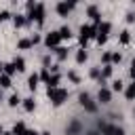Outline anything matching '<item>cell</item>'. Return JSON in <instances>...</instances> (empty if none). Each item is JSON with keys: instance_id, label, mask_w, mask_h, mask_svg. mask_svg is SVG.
Masks as SVG:
<instances>
[{"instance_id": "6da1fadb", "label": "cell", "mask_w": 135, "mask_h": 135, "mask_svg": "<svg viewBox=\"0 0 135 135\" xmlns=\"http://www.w3.org/2000/svg\"><path fill=\"white\" fill-rule=\"evenodd\" d=\"M46 95H49V99L53 101V105H61L65 99H68V91L65 89H46Z\"/></svg>"}, {"instance_id": "7a4b0ae2", "label": "cell", "mask_w": 135, "mask_h": 135, "mask_svg": "<svg viewBox=\"0 0 135 135\" xmlns=\"http://www.w3.org/2000/svg\"><path fill=\"white\" fill-rule=\"evenodd\" d=\"M97 36V25H80V36H78V40H80V44L84 46L91 38H95Z\"/></svg>"}, {"instance_id": "3957f363", "label": "cell", "mask_w": 135, "mask_h": 135, "mask_svg": "<svg viewBox=\"0 0 135 135\" xmlns=\"http://www.w3.org/2000/svg\"><path fill=\"white\" fill-rule=\"evenodd\" d=\"M110 30H112L110 21H101V23L97 25V36H95V40H97L99 44H103V42L108 40V36H110Z\"/></svg>"}, {"instance_id": "277c9868", "label": "cell", "mask_w": 135, "mask_h": 135, "mask_svg": "<svg viewBox=\"0 0 135 135\" xmlns=\"http://www.w3.org/2000/svg\"><path fill=\"white\" fill-rule=\"evenodd\" d=\"M78 101H80V105H82L89 114H95V112H97V103L91 99L89 93H80V95H78Z\"/></svg>"}, {"instance_id": "5b68a950", "label": "cell", "mask_w": 135, "mask_h": 135, "mask_svg": "<svg viewBox=\"0 0 135 135\" xmlns=\"http://www.w3.org/2000/svg\"><path fill=\"white\" fill-rule=\"evenodd\" d=\"M27 21H36L38 25H42V23H44V4H36V8L30 11Z\"/></svg>"}, {"instance_id": "8992f818", "label": "cell", "mask_w": 135, "mask_h": 135, "mask_svg": "<svg viewBox=\"0 0 135 135\" xmlns=\"http://www.w3.org/2000/svg\"><path fill=\"white\" fill-rule=\"evenodd\" d=\"M59 42H61V34H59V30H57V32H49V34L44 36V44H46V49H57Z\"/></svg>"}, {"instance_id": "52a82bcc", "label": "cell", "mask_w": 135, "mask_h": 135, "mask_svg": "<svg viewBox=\"0 0 135 135\" xmlns=\"http://www.w3.org/2000/svg\"><path fill=\"white\" fill-rule=\"evenodd\" d=\"M74 6H76V2H59V4H57V13H59L61 17H68V13H70Z\"/></svg>"}, {"instance_id": "ba28073f", "label": "cell", "mask_w": 135, "mask_h": 135, "mask_svg": "<svg viewBox=\"0 0 135 135\" xmlns=\"http://www.w3.org/2000/svg\"><path fill=\"white\" fill-rule=\"evenodd\" d=\"M86 13H89V17L93 19V25H99V23H101V15H99V11H97L95 4H91V6L86 8Z\"/></svg>"}, {"instance_id": "9c48e42d", "label": "cell", "mask_w": 135, "mask_h": 135, "mask_svg": "<svg viewBox=\"0 0 135 135\" xmlns=\"http://www.w3.org/2000/svg\"><path fill=\"white\" fill-rule=\"evenodd\" d=\"M97 99H99L101 103H110V99H112V91H110L108 86H101L99 93H97Z\"/></svg>"}, {"instance_id": "30bf717a", "label": "cell", "mask_w": 135, "mask_h": 135, "mask_svg": "<svg viewBox=\"0 0 135 135\" xmlns=\"http://www.w3.org/2000/svg\"><path fill=\"white\" fill-rule=\"evenodd\" d=\"M97 129H99L101 135H114V131H116V127L108 124V122H97Z\"/></svg>"}, {"instance_id": "8fae6325", "label": "cell", "mask_w": 135, "mask_h": 135, "mask_svg": "<svg viewBox=\"0 0 135 135\" xmlns=\"http://www.w3.org/2000/svg\"><path fill=\"white\" fill-rule=\"evenodd\" d=\"M13 23H15V27H23V25L27 23V17H25V15H15V17H13Z\"/></svg>"}, {"instance_id": "7c38bea8", "label": "cell", "mask_w": 135, "mask_h": 135, "mask_svg": "<svg viewBox=\"0 0 135 135\" xmlns=\"http://www.w3.org/2000/svg\"><path fill=\"white\" fill-rule=\"evenodd\" d=\"M38 82H40V74H32V76L27 78V86H30L32 91H34V89L38 86Z\"/></svg>"}, {"instance_id": "4fadbf2b", "label": "cell", "mask_w": 135, "mask_h": 135, "mask_svg": "<svg viewBox=\"0 0 135 135\" xmlns=\"http://www.w3.org/2000/svg\"><path fill=\"white\" fill-rule=\"evenodd\" d=\"M59 80H61V76H59V74H53V76L49 78V82H46V84H49L46 89H57V84H59Z\"/></svg>"}, {"instance_id": "5bb4252c", "label": "cell", "mask_w": 135, "mask_h": 135, "mask_svg": "<svg viewBox=\"0 0 135 135\" xmlns=\"http://www.w3.org/2000/svg\"><path fill=\"white\" fill-rule=\"evenodd\" d=\"M25 131H27V129H25V124H23V122H15V127H13V131H11V133H13V135H23Z\"/></svg>"}, {"instance_id": "9a60e30c", "label": "cell", "mask_w": 135, "mask_h": 135, "mask_svg": "<svg viewBox=\"0 0 135 135\" xmlns=\"http://www.w3.org/2000/svg\"><path fill=\"white\" fill-rule=\"evenodd\" d=\"M124 97H127V99H135V80L124 89Z\"/></svg>"}, {"instance_id": "2e32d148", "label": "cell", "mask_w": 135, "mask_h": 135, "mask_svg": "<svg viewBox=\"0 0 135 135\" xmlns=\"http://www.w3.org/2000/svg\"><path fill=\"white\" fill-rule=\"evenodd\" d=\"M17 46H19L21 51H25V49H30V46H34V44H32V38H21V40L17 42Z\"/></svg>"}, {"instance_id": "e0dca14e", "label": "cell", "mask_w": 135, "mask_h": 135, "mask_svg": "<svg viewBox=\"0 0 135 135\" xmlns=\"http://www.w3.org/2000/svg\"><path fill=\"white\" fill-rule=\"evenodd\" d=\"M13 63H15L17 72H23V70H25V59H23V57H15V59H13Z\"/></svg>"}, {"instance_id": "ac0fdd59", "label": "cell", "mask_w": 135, "mask_h": 135, "mask_svg": "<svg viewBox=\"0 0 135 135\" xmlns=\"http://www.w3.org/2000/svg\"><path fill=\"white\" fill-rule=\"evenodd\" d=\"M34 108H36V101H34L32 97H27V99H23V110H25V112H32Z\"/></svg>"}, {"instance_id": "d6986e66", "label": "cell", "mask_w": 135, "mask_h": 135, "mask_svg": "<svg viewBox=\"0 0 135 135\" xmlns=\"http://www.w3.org/2000/svg\"><path fill=\"white\" fill-rule=\"evenodd\" d=\"M78 133H80V122L74 120V122L68 127V135H78Z\"/></svg>"}, {"instance_id": "ffe728a7", "label": "cell", "mask_w": 135, "mask_h": 135, "mask_svg": "<svg viewBox=\"0 0 135 135\" xmlns=\"http://www.w3.org/2000/svg\"><path fill=\"white\" fill-rule=\"evenodd\" d=\"M8 86H11V76L0 74V89H8Z\"/></svg>"}, {"instance_id": "44dd1931", "label": "cell", "mask_w": 135, "mask_h": 135, "mask_svg": "<svg viewBox=\"0 0 135 135\" xmlns=\"http://www.w3.org/2000/svg\"><path fill=\"white\" fill-rule=\"evenodd\" d=\"M59 34H61V40H65V38L70 40V38H72V30H70L68 25H63V27L59 30Z\"/></svg>"}, {"instance_id": "7402d4cb", "label": "cell", "mask_w": 135, "mask_h": 135, "mask_svg": "<svg viewBox=\"0 0 135 135\" xmlns=\"http://www.w3.org/2000/svg\"><path fill=\"white\" fill-rule=\"evenodd\" d=\"M55 53H57V59H59V61H63V59L68 57V49H63V46H57Z\"/></svg>"}, {"instance_id": "603a6c76", "label": "cell", "mask_w": 135, "mask_h": 135, "mask_svg": "<svg viewBox=\"0 0 135 135\" xmlns=\"http://www.w3.org/2000/svg\"><path fill=\"white\" fill-rule=\"evenodd\" d=\"M86 57H89V55H86V51H84V49H80V51L76 53V61H78V63H84V61H86Z\"/></svg>"}, {"instance_id": "cb8c5ba5", "label": "cell", "mask_w": 135, "mask_h": 135, "mask_svg": "<svg viewBox=\"0 0 135 135\" xmlns=\"http://www.w3.org/2000/svg\"><path fill=\"white\" fill-rule=\"evenodd\" d=\"M15 72H17V68H15V63H13V61L4 65V74H6V76H13Z\"/></svg>"}, {"instance_id": "d4e9b609", "label": "cell", "mask_w": 135, "mask_h": 135, "mask_svg": "<svg viewBox=\"0 0 135 135\" xmlns=\"http://www.w3.org/2000/svg\"><path fill=\"white\" fill-rule=\"evenodd\" d=\"M112 76V65H103V70H101V78L99 80H105V78H110Z\"/></svg>"}, {"instance_id": "484cf974", "label": "cell", "mask_w": 135, "mask_h": 135, "mask_svg": "<svg viewBox=\"0 0 135 135\" xmlns=\"http://www.w3.org/2000/svg\"><path fill=\"white\" fill-rule=\"evenodd\" d=\"M19 103H21V99H19V95H17V93L8 97V105H11V108H15V105H19Z\"/></svg>"}, {"instance_id": "4316f807", "label": "cell", "mask_w": 135, "mask_h": 135, "mask_svg": "<svg viewBox=\"0 0 135 135\" xmlns=\"http://www.w3.org/2000/svg\"><path fill=\"white\" fill-rule=\"evenodd\" d=\"M131 42V36H129V32L124 30V32H120V44H129Z\"/></svg>"}, {"instance_id": "83f0119b", "label": "cell", "mask_w": 135, "mask_h": 135, "mask_svg": "<svg viewBox=\"0 0 135 135\" xmlns=\"http://www.w3.org/2000/svg\"><path fill=\"white\" fill-rule=\"evenodd\" d=\"M49 78H51V72H49V68H42V72H40V80L49 82Z\"/></svg>"}, {"instance_id": "f1b7e54d", "label": "cell", "mask_w": 135, "mask_h": 135, "mask_svg": "<svg viewBox=\"0 0 135 135\" xmlns=\"http://www.w3.org/2000/svg\"><path fill=\"white\" fill-rule=\"evenodd\" d=\"M101 61H103V65H110V61H112V53H103V55H101Z\"/></svg>"}, {"instance_id": "f546056e", "label": "cell", "mask_w": 135, "mask_h": 135, "mask_svg": "<svg viewBox=\"0 0 135 135\" xmlns=\"http://www.w3.org/2000/svg\"><path fill=\"white\" fill-rule=\"evenodd\" d=\"M122 89H124V86H122L120 80H114V82H112V91H122Z\"/></svg>"}, {"instance_id": "4dcf8cb0", "label": "cell", "mask_w": 135, "mask_h": 135, "mask_svg": "<svg viewBox=\"0 0 135 135\" xmlns=\"http://www.w3.org/2000/svg\"><path fill=\"white\" fill-rule=\"evenodd\" d=\"M91 78H101V72H99V68H93V70H91Z\"/></svg>"}, {"instance_id": "1f68e13d", "label": "cell", "mask_w": 135, "mask_h": 135, "mask_svg": "<svg viewBox=\"0 0 135 135\" xmlns=\"http://www.w3.org/2000/svg\"><path fill=\"white\" fill-rule=\"evenodd\" d=\"M120 59H122L120 53H112V61H114V63H120Z\"/></svg>"}, {"instance_id": "d6a6232c", "label": "cell", "mask_w": 135, "mask_h": 135, "mask_svg": "<svg viewBox=\"0 0 135 135\" xmlns=\"http://www.w3.org/2000/svg\"><path fill=\"white\" fill-rule=\"evenodd\" d=\"M11 15H8V11H0V21H6Z\"/></svg>"}, {"instance_id": "836d02e7", "label": "cell", "mask_w": 135, "mask_h": 135, "mask_svg": "<svg viewBox=\"0 0 135 135\" xmlns=\"http://www.w3.org/2000/svg\"><path fill=\"white\" fill-rule=\"evenodd\" d=\"M135 21V13H127V23H133Z\"/></svg>"}, {"instance_id": "e575fe53", "label": "cell", "mask_w": 135, "mask_h": 135, "mask_svg": "<svg viewBox=\"0 0 135 135\" xmlns=\"http://www.w3.org/2000/svg\"><path fill=\"white\" fill-rule=\"evenodd\" d=\"M68 78H70V80H72V82H78V76H76V74H74V72H68Z\"/></svg>"}, {"instance_id": "d590c367", "label": "cell", "mask_w": 135, "mask_h": 135, "mask_svg": "<svg viewBox=\"0 0 135 135\" xmlns=\"http://www.w3.org/2000/svg\"><path fill=\"white\" fill-rule=\"evenodd\" d=\"M129 74H131V78L135 80V59H133V63H131V70H129Z\"/></svg>"}, {"instance_id": "8d00e7d4", "label": "cell", "mask_w": 135, "mask_h": 135, "mask_svg": "<svg viewBox=\"0 0 135 135\" xmlns=\"http://www.w3.org/2000/svg\"><path fill=\"white\" fill-rule=\"evenodd\" d=\"M40 42V36H32V44H38Z\"/></svg>"}, {"instance_id": "74e56055", "label": "cell", "mask_w": 135, "mask_h": 135, "mask_svg": "<svg viewBox=\"0 0 135 135\" xmlns=\"http://www.w3.org/2000/svg\"><path fill=\"white\" fill-rule=\"evenodd\" d=\"M114 135H124V131H122L120 127H116V131H114Z\"/></svg>"}, {"instance_id": "f35d334b", "label": "cell", "mask_w": 135, "mask_h": 135, "mask_svg": "<svg viewBox=\"0 0 135 135\" xmlns=\"http://www.w3.org/2000/svg\"><path fill=\"white\" fill-rule=\"evenodd\" d=\"M23 135H40V133H36V131H32V129H27V131H25Z\"/></svg>"}, {"instance_id": "ab89813d", "label": "cell", "mask_w": 135, "mask_h": 135, "mask_svg": "<svg viewBox=\"0 0 135 135\" xmlns=\"http://www.w3.org/2000/svg\"><path fill=\"white\" fill-rule=\"evenodd\" d=\"M86 135H101V133H99V131H89Z\"/></svg>"}, {"instance_id": "60d3db41", "label": "cell", "mask_w": 135, "mask_h": 135, "mask_svg": "<svg viewBox=\"0 0 135 135\" xmlns=\"http://www.w3.org/2000/svg\"><path fill=\"white\" fill-rule=\"evenodd\" d=\"M0 74H4V63H0Z\"/></svg>"}, {"instance_id": "b9f144b4", "label": "cell", "mask_w": 135, "mask_h": 135, "mask_svg": "<svg viewBox=\"0 0 135 135\" xmlns=\"http://www.w3.org/2000/svg\"><path fill=\"white\" fill-rule=\"evenodd\" d=\"M40 135H51V133H49V131H44V133H40Z\"/></svg>"}, {"instance_id": "7bdbcfd3", "label": "cell", "mask_w": 135, "mask_h": 135, "mask_svg": "<svg viewBox=\"0 0 135 135\" xmlns=\"http://www.w3.org/2000/svg\"><path fill=\"white\" fill-rule=\"evenodd\" d=\"M0 101H2V89H0Z\"/></svg>"}, {"instance_id": "ee69618b", "label": "cell", "mask_w": 135, "mask_h": 135, "mask_svg": "<svg viewBox=\"0 0 135 135\" xmlns=\"http://www.w3.org/2000/svg\"><path fill=\"white\" fill-rule=\"evenodd\" d=\"M2 133H4V131H2V127H0V135H2Z\"/></svg>"}, {"instance_id": "f6af8a7d", "label": "cell", "mask_w": 135, "mask_h": 135, "mask_svg": "<svg viewBox=\"0 0 135 135\" xmlns=\"http://www.w3.org/2000/svg\"><path fill=\"white\" fill-rule=\"evenodd\" d=\"M2 135H13V133H2Z\"/></svg>"}, {"instance_id": "bcb514c9", "label": "cell", "mask_w": 135, "mask_h": 135, "mask_svg": "<svg viewBox=\"0 0 135 135\" xmlns=\"http://www.w3.org/2000/svg\"><path fill=\"white\" fill-rule=\"evenodd\" d=\"M133 116H135V110H133Z\"/></svg>"}]
</instances>
